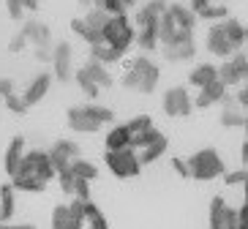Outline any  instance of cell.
Wrapping results in <instances>:
<instances>
[{"mask_svg": "<svg viewBox=\"0 0 248 229\" xmlns=\"http://www.w3.org/2000/svg\"><path fill=\"white\" fill-rule=\"evenodd\" d=\"M186 164H188V178L202 180V183L221 178V175L226 172V164H224V158H221V153L213 150V148L197 150L191 158H186Z\"/></svg>", "mask_w": 248, "mask_h": 229, "instance_id": "obj_1", "label": "cell"}, {"mask_svg": "<svg viewBox=\"0 0 248 229\" xmlns=\"http://www.w3.org/2000/svg\"><path fill=\"white\" fill-rule=\"evenodd\" d=\"M134 36H137V28H134V22L125 14L109 16V22L104 25V30H101L104 44H109L112 49H117L120 55L128 52V46L134 44Z\"/></svg>", "mask_w": 248, "mask_h": 229, "instance_id": "obj_2", "label": "cell"}, {"mask_svg": "<svg viewBox=\"0 0 248 229\" xmlns=\"http://www.w3.org/2000/svg\"><path fill=\"white\" fill-rule=\"evenodd\" d=\"M104 164L109 167V172L120 180L128 178H139L142 172V164H139V155L134 148H123V150H104Z\"/></svg>", "mask_w": 248, "mask_h": 229, "instance_id": "obj_3", "label": "cell"}, {"mask_svg": "<svg viewBox=\"0 0 248 229\" xmlns=\"http://www.w3.org/2000/svg\"><path fill=\"white\" fill-rule=\"evenodd\" d=\"M125 68H128V71L137 76V90H139V93L150 96V93L158 88L161 68H158V63H153V60L147 58V55H137V58H134Z\"/></svg>", "mask_w": 248, "mask_h": 229, "instance_id": "obj_4", "label": "cell"}, {"mask_svg": "<svg viewBox=\"0 0 248 229\" xmlns=\"http://www.w3.org/2000/svg\"><path fill=\"white\" fill-rule=\"evenodd\" d=\"M14 175H30V178H38L44 183H49L55 178V169H52L49 158H46V150H25L22 161H19Z\"/></svg>", "mask_w": 248, "mask_h": 229, "instance_id": "obj_5", "label": "cell"}, {"mask_svg": "<svg viewBox=\"0 0 248 229\" xmlns=\"http://www.w3.org/2000/svg\"><path fill=\"white\" fill-rule=\"evenodd\" d=\"M246 76H248V58H246L243 49L216 68V79H218L226 90L237 88V85H246Z\"/></svg>", "mask_w": 248, "mask_h": 229, "instance_id": "obj_6", "label": "cell"}, {"mask_svg": "<svg viewBox=\"0 0 248 229\" xmlns=\"http://www.w3.org/2000/svg\"><path fill=\"white\" fill-rule=\"evenodd\" d=\"M161 109H164L167 118H188L191 112H194L188 88H183V85L169 88L167 93H164V98H161Z\"/></svg>", "mask_w": 248, "mask_h": 229, "instance_id": "obj_7", "label": "cell"}, {"mask_svg": "<svg viewBox=\"0 0 248 229\" xmlns=\"http://www.w3.org/2000/svg\"><path fill=\"white\" fill-rule=\"evenodd\" d=\"M71 58H74V49L68 41H58L52 46V79H60V82H68L74 76V66H71Z\"/></svg>", "mask_w": 248, "mask_h": 229, "instance_id": "obj_8", "label": "cell"}, {"mask_svg": "<svg viewBox=\"0 0 248 229\" xmlns=\"http://www.w3.org/2000/svg\"><path fill=\"white\" fill-rule=\"evenodd\" d=\"M25 36L28 44H36V49H49L52 46V30L46 22H38V19H28L19 30Z\"/></svg>", "mask_w": 248, "mask_h": 229, "instance_id": "obj_9", "label": "cell"}, {"mask_svg": "<svg viewBox=\"0 0 248 229\" xmlns=\"http://www.w3.org/2000/svg\"><path fill=\"white\" fill-rule=\"evenodd\" d=\"M49 88H52V74L49 71H41L38 76H33V82H30L28 88H25V93L19 98L25 101V107H36L41 98H46V93H49Z\"/></svg>", "mask_w": 248, "mask_h": 229, "instance_id": "obj_10", "label": "cell"}, {"mask_svg": "<svg viewBox=\"0 0 248 229\" xmlns=\"http://www.w3.org/2000/svg\"><path fill=\"white\" fill-rule=\"evenodd\" d=\"M224 96H226V88L218 79H213L210 85L199 88V96L191 98V104H194V109H210V107H216V104L224 101Z\"/></svg>", "mask_w": 248, "mask_h": 229, "instance_id": "obj_11", "label": "cell"}, {"mask_svg": "<svg viewBox=\"0 0 248 229\" xmlns=\"http://www.w3.org/2000/svg\"><path fill=\"white\" fill-rule=\"evenodd\" d=\"M218 28H221V33H224V38L232 44L234 52H240L243 46H246V22H243V19L226 16V19L218 22Z\"/></svg>", "mask_w": 248, "mask_h": 229, "instance_id": "obj_12", "label": "cell"}, {"mask_svg": "<svg viewBox=\"0 0 248 229\" xmlns=\"http://www.w3.org/2000/svg\"><path fill=\"white\" fill-rule=\"evenodd\" d=\"M167 0H150L137 11V28H158V19L167 11Z\"/></svg>", "mask_w": 248, "mask_h": 229, "instance_id": "obj_13", "label": "cell"}, {"mask_svg": "<svg viewBox=\"0 0 248 229\" xmlns=\"http://www.w3.org/2000/svg\"><path fill=\"white\" fill-rule=\"evenodd\" d=\"M66 123L71 131L77 134H98L101 131V123H95V120H90L85 112H82V107H71V109L66 112Z\"/></svg>", "mask_w": 248, "mask_h": 229, "instance_id": "obj_14", "label": "cell"}, {"mask_svg": "<svg viewBox=\"0 0 248 229\" xmlns=\"http://www.w3.org/2000/svg\"><path fill=\"white\" fill-rule=\"evenodd\" d=\"M204 46H207V52H210V55H216V58H232V55H234L232 44L224 38V33H221L218 25H210L207 38H204Z\"/></svg>", "mask_w": 248, "mask_h": 229, "instance_id": "obj_15", "label": "cell"}, {"mask_svg": "<svg viewBox=\"0 0 248 229\" xmlns=\"http://www.w3.org/2000/svg\"><path fill=\"white\" fill-rule=\"evenodd\" d=\"M221 107H224V112H221V126H226V128H246V109H240L229 93L224 96Z\"/></svg>", "mask_w": 248, "mask_h": 229, "instance_id": "obj_16", "label": "cell"}, {"mask_svg": "<svg viewBox=\"0 0 248 229\" xmlns=\"http://www.w3.org/2000/svg\"><path fill=\"white\" fill-rule=\"evenodd\" d=\"M161 52L169 63H186V60H194V55H197V41L188 38V41H180V44L161 46Z\"/></svg>", "mask_w": 248, "mask_h": 229, "instance_id": "obj_17", "label": "cell"}, {"mask_svg": "<svg viewBox=\"0 0 248 229\" xmlns=\"http://www.w3.org/2000/svg\"><path fill=\"white\" fill-rule=\"evenodd\" d=\"M167 14L172 16V22H175L180 30L194 33V28H197V16H194V11H191L188 6H183V3H172V6H167Z\"/></svg>", "mask_w": 248, "mask_h": 229, "instance_id": "obj_18", "label": "cell"}, {"mask_svg": "<svg viewBox=\"0 0 248 229\" xmlns=\"http://www.w3.org/2000/svg\"><path fill=\"white\" fill-rule=\"evenodd\" d=\"M22 153H25V137H22V134H16L14 139L8 142L6 158H3V169H6L8 178L16 172V167H19V161H22Z\"/></svg>", "mask_w": 248, "mask_h": 229, "instance_id": "obj_19", "label": "cell"}, {"mask_svg": "<svg viewBox=\"0 0 248 229\" xmlns=\"http://www.w3.org/2000/svg\"><path fill=\"white\" fill-rule=\"evenodd\" d=\"M16 210V191L11 188V183L0 185V224H8L14 218Z\"/></svg>", "mask_w": 248, "mask_h": 229, "instance_id": "obj_20", "label": "cell"}, {"mask_svg": "<svg viewBox=\"0 0 248 229\" xmlns=\"http://www.w3.org/2000/svg\"><path fill=\"white\" fill-rule=\"evenodd\" d=\"M79 68H82V71H85V74H88L101 90H104V88L109 90V88H112V82H115V79H112V74L107 71V66L95 63V60H88V63H85V66H79Z\"/></svg>", "mask_w": 248, "mask_h": 229, "instance_id": "obj_21", "label": "cell"}, {"mask_svg": "<svg viewBox=\"0 0 248 229\" xmlns=\"http://www.w3.org/2000/svg\"><path fill=\"white\" fill-rule=\"evenodd\" d=\"M167 148H169V142H167V134H164L161 139H155V142H150V145H145L142 150H137V155H139V164L145 167V164H153V161H158L161 155L167 153Z\"/></svg>", "mask_w": 248, "mask_h": 229, "instance_id": "obj_22", "label": "cell"}, {"mask_svg": "<svg viewBox=\"0 0 248 229\" xmlns=\"http://www.w3.org/2000/svg\"><path fill=\"white\" fill-rule=\"evenodd\" d=\"M216 79V66L213 63H199V66L191 68V74H188V85L191 88H204V85H210V82Z\"/></svg>", "mask_w": 248, "mask_h": 229, "instance_id": "obj_23", "label": "cell"}, {"mask_svg": "<svg viewBox=\"0 0 248 229\" xmlns=\"http://www.w3.org/2000/svg\"><path fill=\"white\" fill-rule=\"evenodd\" d=\"M11 188L14 191H25V194H44L46 183L38 178H30V175H11Z\"/></svg>", "mask_w": 248, "mask_h": 229, "instance_id": "obj_24", "label": "cell"}, {"mask_svg": "<svg viewBox=\"0 0 248 229\" xmlns=\"http://www.w3.org/2000/svg\"><path fill=\"white\" fill-rule=\"evenodd\" d=\"M82 218L88 224V229H109V221H107V215L93 205V202H82Z\"/></svg>", "mask_w": 248, "mask_h": 229, "instance_id": "obj_25", "label": "cell"}, {"mask_svg": "<svg viewBox=\"0 0 248 229\" xmlns=\"http://www.w3.org/2000/svg\"><path fill=\"white\" fill-rule=\"evenodd\" d=\"M131 145V134H128V128L123 126H115L109 134H107V142H104V150H123Z\"/></svg>", "mask_w": 248, "mask_h": 229, "instance_id": "obj_26", "label": "cell"}, {"mask_svg": "<svg viewBox=\"0 0 248 229\" xmlns=\"http://www.w3.org/2000/svg\"><path fill=\"white\" fill-rule=\"evenodd\" d=\"M90 60H95V63H101V66H109V63H120L123 60V55L117 49H112L109 44H95V46H90Z\"/></svg>", "mask_w": 248, "mask_h": 229, "instance_id": "obj_27", "label": "cell"}, {"mask_svg": "<svg viewBox=\"0 0 248 229\" xmlns=\"http://www.w3.org/2000/svg\"><path fill=\"white\" fill-rule=\"evenodd\" d=\"M68 169H71V175L77 180H88V183H90V180L98 178V167H95L93 161H88V158H82V155H79V158H74Z\"/></svg>", "mask_w": 248, "mask_h": 229, "instance_id": "obj_28", "label": "cell"}, {"mask_svg": "<svg viewBox=\"0 0 248 229\" xmlns=\"http://www.w3.org/2000/svg\"><path fill=\"white\" fill-rule=\"evenodd\" d=\"M226 199L224 197H213L210 199V215H207V227L210 229H224V215H226Z\"/></svg>", "mask_w": 248, "mask_h": 229, "instance_id": "obj_29", "label": "cell"}, {"mask_svg": "<svg viewBox=\"0 0 248 229\" xmlns=\"http://www.w3.org/2000/svg\"><path fill=\"white\" fill-rule=\"evenodd\" d=\"M71 30H74V33H77V36H79V38H82V41H85L88 46H95V44H101V41H104L98 30H90L88 25L82 22V16L71 19Z\"/></svg>", "mask_w": 248, "mask_h": 229, "instance_id": "obj_30", "label": "cell"}, {"mask_svg": "<svg viewBox=\"0 0 248 229\" xmlns=\"http://www.w3.org/2000/svg\"><path fill=\"white\" fill-rule=\"evenodd\" d=\"M134 44H137L142 52L158 49V33H155V28H139L137 36H134Z\"/></svg>", "mask_w": 248, "mask_h": 229, "instance_id": "obj_31", "label": "cell"}, {"mask_svg": "<svg viewBox=\"0 0 248 229\" xmlns=\"http://www.w3.org/2000/svg\"><path fill=\"white\" fill-rule=\"evenodd\" d=\"M82 112L88 115L90 120H95V123H112L115 120V109H109V107H101V104H82Z\"/></svg>", "mask_w": 248, "mask_h": 229, "instance_id": "obj_32", "label": "cell"}, {"mask_svg": "<svg viewBox=\"0 0 248 229\" xmlns=\"http://www.w3.org/2000/svg\"><path fill=\"white\" fill-rule=\"evenodd\" d=\"M71 79L77 82V85H79V90H82V93H85L88 98H98L101 88H98V85H95V82L90 79V76L85 74V71H82V68H74V76H71Z\"/></svg>", "mask_w": 248, "mask_h": 229, "instance_id": "obj_33", "label": "cell"}, {"mask_svg": "<svg viewBox=\"0 0 248 229\" xmlns=\"http://www.w3.org/2000/svg\"><path fill=\"white\" fill-rule=\"evenodd\" d=\"M82 22L88 25L90 30H98V33H101L104 25L109 22V14H104V11H98V8H88L85 16H82Z\"/></svg>", "mask_w": 248, "mask_h": 229, "instance_id": "obj_34", "label": "cell"}, {"mask_svg": "<svg viewBox=\"0 0 248 229\" xmlns=\"http://www.w3.org/2000/svg\"><path fill=\"white\" fill-rule=\"evenodd\" d=\"M226 16H229V8L210 3V6H204L202 11L197 14V19H207V22H221V19H226Z\"/></svg>", "mask_w": 248, "mask_h": 229, "instance_id": "obj_35", "label": "cell"}, {"mask_svg": "<svg viewBox=\"0 0 248 229\" xmlns=\"http://www.w3.org/2000/svg\"><path fill=\"white\" fill-rule=\"evenodd\" d=\"M125 128H128L131 137H139V134H145V131L153 128V118H150V115H137V118H131L125 123Z\"/></svg>", "mask_w": 248, "mask_h": 229, "instance_id": "obj_36", "label": "cell"}, {"mask_svg": "<svg viewBox=\"0 0 248 229\" xmlns=\"http://www.w3.org/2000/svg\"><path fill=\"white\" fill-rule=\"evenodd\" d=\"M52 150L55 153H60L63 158H68V161H74V158H79V145L71 139H58L55 145H52Z\"/></svg>", "mask_w": 248, "mask_h": 229, "instance_id": "obj_37", "label": "cell"}, {"mask_svg": "<svg viewBox=\"0 0 248 229\" xmlns=\"http://www.w3.org/2000/svg\"><path fill=\"white\" fill-rule=\"evenodd\" d=\"M66 229H85V218H82V202L74 199L68 205V224Z\"/></svg>", "mask_w": 248, "mask_h": 229, "instance_id": "obj_38", "label": "cell"}, {"mask_svg": "<svg viewBox=\"0 0 248 229\" xmlns=\"http://www.w3.org/2000/svg\"><path fill=\"white\" fill-rule=\"evenodd\" d=\"M68 224V205H55L52 210V229H66Z\"/></svg>", "mask_w": 248, "mask_h": 229, "instance_id": "obj_39", "label": "cell"}, {"mask_svg": "<svg viewBox=\"0 0 248 229\" xmlns=\"http://www.w3.org/2000/svg\"><path fill=\"white\" fill-rule=\"evenodd\" d=\"M221 178H224L226 185H234V188H237V185H246L248 172H246V167H240V169H234V172H224Z\"/></svg>", "mask_w": 248, "mask_h": 229, "instance_id": "obj_40", "label": "cell"}, {"mask_svg": "<svg viewBox=\"0 0 248 229\" xmlns=\"http://www.w3.org/2000/svg\"><path fill=\"white\" fill-rule=\"evenodd\" d=\"M74 199H79V202H88L90 199V183L88 180H74Z\"/></svg>", "mask_w": 248, "mask_h": 229, "instance_id": "obj_41", "label": "cell"}, {"mask_svg": "<svg viewBox=\"0 0 248 229\" xmlns=\"http://www.w3.org/2000/svg\"><path fill=\"white\" fill-rule=\"evenodd\" d=\"M6 107H8V112H14V115H25L28 112V107H25V101L16 93H11V96H6Z\"/></svg>", "mask_w": 248, "mask_h": 229, "instance_id": "obj_42", "label": "cell"}, {"mask_svg": "<svg viewBox=\"0 0 248 229\" xmlns=\"http://www.w3.org/2000/svg\"><path fill=\"white\" fill-rule=\"evenodd\" d=\"M55 178H58V183H60V191L63 194H71L74 191V175H71V169H66V172H58V175H55Z\"/></svg>", "mask_w": 248, "mask_h": 229, "instance_id": "obj_43", "label": "cell"}, {"mask_svg": "<svg viewBox=\"0 0 248 229\" xmlns=\"http://www.w3.org/2000/svg\"><path fill=\"white\" fill-rule=\"evenodd\" d=\"M6 11H8V16H11L14 22H19V19L25 16V8H22L19 0H6Z\"/></svg>", "mask_w": 248, "mask_h": 229, "instance_id": "obj_44", "label": "cell"}, {"mask_svg": "<svg viewBox=\"0 0 248 229\" xmlns=\"http://www.w3.org/2000/svg\"><path fill=\"white\" fill-rule=\"evenodd\" d=\"M25 46H28V41H25L22 33H16V36L11 38V41H8V52H11V55H19V52H22Z\"/></svg>", "mask_w": 248, "mask_h": 229, "instance_id": "obj_45", "label": "cell"}, {"mask_svg": "<svg viewBox=\"0 0 248 229\" xmlns=\"http://www.w3.org/2000/svg\"><path fill=\"white\" fill-rule=\"evenodd\" d=\"M234 104H237V107H240V109H246L248 107V88L246 85H237V93H234Z\"/></svg>", "mask_w": 248, "mask_h": 229, "instance_id": "obj_46", "label": "cell"}, {"mask_svg": "<svg viewBox=\"0 0 248 229\" xmlns=\"http://www.w3.org/2000/svg\"><path fill=\"white\" fill-rule=\"evenodd\" d=\"M234 215H237V229H248V205H240Z\"/></svg>", "mask_w": 248, "mask_h": 229, "instance_id": "obj_47", "label": "cell"}, {"mask_svg": "<svg viewBox=\"0 0 248 229\" xmlns=\"http://www.w3.org/2000/svg\"><path fill=\"white\" fill-rule=\"evenodd\" d=\"M172 169L177 172V175H180V178H188V164H186V158H172Z\"/></svg>", "mask_w": 248, "mask_h": 229, "instance_id": "obj_48", "label": "cell"}, {"mask_svg": "<svg viewBox=\"0 0 248 229\" xmlns=\"http://www.w3.org/2000/svg\"><path fill=\"white\" fill-rule=\"evenodd\" d=\"M11 93H16V90H14V79H8V76H0V96L6 98V96H11Z\"/></svg>", "mask_w": 248, "mask_h": 229, "instance_id": "obj_49", "label": "cell"}, {"mask_svg": "<svg viewBox=\"0 0 248 229\" xmlns=\"http://www.w3.org/2000/svg\"><path fill=\"white\" fill-rule=\"evenodd\" d=\"M224 229H237V215H234V207H226V215H224Z\"/></svg>", "mask_w": 248, "mask_h": 229, "instance_id": "obj_50", "label": "cell"}, {"mask_svg": "<svg viewBox=\"0 0 248 229\" xmlns=\"http://www.w3.org/2000/svg\"><path fill=\"white\" fill-rule=\"evenodd\" d=\"M188 3H191L188 8H191V11H194V16H197V14H199V11H202L204 6H210L213 0H188Z\"/></svg>", "mask_w": 248, "mask_h": 229, "instance_id": "obj_51", "label": "cell"}, {"mask_svg": "<svg viewBox=\"0 0 248 229\" xmlns=\"http://www.w3.org/2000/svg\"><path fill=\"white\" fill-rule=\"evenodd\" d=\"M33 58H36L38 63H49V60H52V49H36V52H33Z\"/></svg>", "mask_w": 248, "mask_h": 229, "instance_id": "obj_52", "label": "cell"}, {"mask_svg": "<svg viewBox=\"0 0 248 229\" xmlns=\"http://www.w3.org/2000/svg\"><path fill=\"white\" fill-rule=\"evenodd\" d=\"M19 3H22L25 11H36L38 8V0H19Z\"/></svg>", "mask_w": 248, "mask_h": 229, "instance_id": "obj_53", "label": "cell"}, {"mask_svg": "<svg viewBox=\"0 0 248 229\" xmlns=\"http://www.w3.org/2000/svg\"><path fill=\"white\" fill-rule=\"evenodd\" d=\"M240 161H243V164L248 161V145H243V148H240Z\"/></svg>", "mask_w": 248, "mask_h": 229, "instance_id": "obj_54", "label": "cell"}, {"mask_svg": "<svg viewBox=\"0 0 248 229\" xmlns=\"http://www.w3.org/2000/svg\"><path fill=\"white\" fill-rule=\"evenodd\" d=\"M6 229H36L33 224H19V227H11V224H6Z\"/></svg>", "mask_w": 248, "mask_h": 229, "instance_id": "obj_55", "label": "cell"}, {"mask_svg": "<svg viewBox=\"0 0 248 229\" xmlns=\"http://www.w3.org/2000/svg\"><path fill=\"white\" fill-rule=\"evenodd\" d=\"M77 3H79V6L85 8V11H88V8H93V0H77Z\"/></svg>", "mask_w": 248, "mask_h": 229, "instance_id": "obj_56", "label": "cell"}, {"mask_svg": "<svg viewBox=\"0 0 248 229\" xmlns=\"http://www.w3.org/2000/svg\"><path fill=\"white\" fill-rule=\"evenodd\" d=\"M120 3H123V6H125V8H131V6H137L139 0H120Z\"/></svg>", "mask_w": 248, "mask_h": 229, "instance_id": "obj_57", "label": "cell"}, {"mask_svg": "<svg viewBox=\"0 0 248 229\" xmlns=\"http://www.w3.org/2000/svg\"><path fill=\"white\" fill-rule=\"evenodd\" d=\"M0 229H6V224H0Z\"/></svg>", "mask_w": 248, "mask_h": 229, "instance_id": "obj_58", "label": "cell"}]
</instances>
